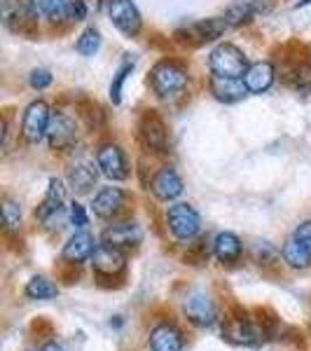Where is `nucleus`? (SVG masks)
I'll list each match as a JSON object with an SVG mask.
<instances>
[{"label":"nucleus","instance_id":"nucleus-1","mask_svg":"<svg viewBox=\"0 0 311 351\" xmlns=\"http://www.w3.org/2000/svg\"><path fill=\"white\" fill-rule=\"evenodd\" d=\"M188 82H190L188 68L180 64V61L162 59L150 71V87L162 101H171L180 96L188 89Z\"/></svg>","mask_w":311,"mask_h":351},{"label":"nucleus","instance_id":"nucleus-2","mask_svg":"<svg viewBox=\"0 0 311 351\" xmlns=\"http://www.w3.org/2000/svg\"><path fill=\"white\" fill-rule=\"evenodd\" d=\"M40 8L38 0H3V24L16 36H36Z\"/></svg>","mask_w":311,"mask_h":351},{"label":"nucleus","instance_id":"nucleus-3","mask_svg":"<svg viewBox=\"0 0 311 351\" xmlns=\"http://www.w3.org/2000/svg\"><path fill=\"white\" fill-rule=\"evenodd\" d=\"M208 68H211L213 75H223V77H244L246 71L251 68L246 54L241 52L236 45L223 43L208 56Z\"/></svg>","mask_w":311,"mask_h":351},{"label":"nucleus","instance_id":"nucleus-4","mask_svg":"<svg viewBox=\"0 0 311 351\" xmlns=\"http://www.w3.org/2000/svg\"><path fill=\"white\" fill-rule=\"evenodd\" d=\"M166 225H169V232L173 234V239L188 243V241L195 239L197 234H199L201 218H199V213H197V208L192 206V204L180 202V204L169 206Z\"/></svg>","mask_w":311,"mask_h":351},{"label":"nucleus","instance_id":"nucleus-5","mask_svg":"<svg viewBox=\"0 0 311 351\" xmlns=\"http://www.w3.org/2000/svg\"><path fill=\"white\" fill-rule=\"evenodd\" d=\"M64 202H66V188L59 178L49 180V188L45 192V199L38 206L36 216L38 220L45 225L47 230H61V223H64Z\"/></svg>","mask_w":311,"mask_h":351},{"label":"nucleus","instance_id":"nucleus-6","mask_svg":"<svg viewBox=\"0 0 311 351\" xmlns=\"http://www.w3.org/2000/svg\"><path fill=\"white\" fill-rule=\"evenodd\" d=\"M52 122V110L45 101H33L28 104V108L24 110V120H21V136H24L26 143L38 145L47 138V129Z\"/></svg>","mask_w":311,"mask_h":351},{"label":"nucleus","instance_id":"nucleus-7","mask_svg":"<svg viewBox=\"0 0 311 351\" xmlns=\"http://www.w3.org/2000/svg\"><path fill=\"white\" fill-rule=\"evenodd\" d=\"M108 14L117 31L124 33L127 38H136L143 28V19H140V12L134 0H110Z\"/></svg>","mask_w":311,"mask_h":351},{"label":"nucleus","instance_id":"nucleus-8","mask_svg":"<svg viewBox=\"0 0 311 351\" xmlns=\"http://www.w3.org/2000/svg\"><path fill=\"white\" fill-rule=\"evenodd\" d=\"M96 164H99L101 173L110 180H124L129 176V162L124 150L117 143H105L96 152Z\"/></svg>","mask_w":311,"mask_h":351},{"label":"nucleus","instance_id":"nucleus-9","mask_svg":"<svg viewBox=\"0 0 311 351\" xmlns=\"http://www.w3.org/2000/svg\"><path fill=\"white\" fill-rule=\"evenodd\" d=\"M138 132H140V138L143 143L152 148L155 152H166L169 150V129L166 124L155 110H148L143 117H140V124H138Z\"/></svg>","mask_w":311,"mask_h":351},{"label":"nucleus","instance_id":"nucleus-10","mask_svg":"<svg viewBox=\"0 0 311 351\" xmlns=\"http://www.w3.org/2000/svg\"><path fill=\"white\" fill-rule=\"evenodd\" d=\"M75 141H77L75 120L64 115V112H56V115H52V122H49V129H47L49 148L64 152V150H71Z\"/></svg>","mask_w":311,"mask_h":351},{"label":"nucleus","instance_id":"nucleus-11","mask_svg":"<svg viewBox=\"0 0 311 351\" xmlns=\"http://www.w3.org/2000/svg\"><path fill=\"white\" fill-rule=\"evenodd\" d=\"M183 311L185 316L192 321L195 326H211L216 321V307H213V300L201 291H192L183 300Z\"/></svg>","mask_w":311,"mask_h":351},{"label":"nucleus","instance_id":"nucleus-12","mask_svg":"<svg viewBox=\"0 0 311 351\" xmlns=\"http://www.w3.org/2000/svg\"><path fill=\"white\" fill-rule=\"evenodd\" d=\"M227 21L223 16H213V19H201V21H195V24L185 26L183 31L176 33V38L180 36H188L183 40H190V43H211V40H218L225 31H227Z\"/></svg>","mask_w":311,"mask_h":351},{"label":"nucleus","instance_id":"nucleus-13","mask_svg":"<svg viewBox=\"0 0 311 351\" xmlns=\"http://www.w3.org/2000/svg\"><path fill=\"white\" fill-rule=\"evenodd\" d=\"M152 195L157 197L160 202H173L183 195V178L178 176V171L173 167H162L160 171L155 173L150 185Z\"/></svg>","mask_w":311,"mask_h":351},{"label":"nucleus","instance_id":"nucleus-14","mask_svg":"<svg viewBox=\"0 0 311 351\" xmlns=\"http://www.w3.org/2000/svg\"><path fill=\"white\" fill-rule=\"evenodd\" d=\"M92 206L99 218H103V220L117 218L122 213V208L127 206V192L122 188H112V185L110 188H101L96 192Z\"/></svg>","mask_w":311,"mask_h":351},{"label":"nucleus","instance_id":"nucleus-15","mask_svg":"<svg viewBox=\"0 0 311 351\" xmlns=\"http://www.w3.org/2000/svg\"><path fill=\"white\" fill-rule=\"evenodd\" d=\"M96 248L99 246H96L94 237L84 230H77L75 234L64 243L61 256H64L66 263H71V265H82V263H87V260H92Z\"/></svg>","mask_w":311,"mask_h":351},{"label":"nucleus","instance_id":"nucleus-16","mask_svg":"<svg viewBox=\"0 0 311 351\" xmlns=\"http://www.w3.org/2000/svg\"><path fill=\"white\" fill-rule=\"evenodd\" d=\"M124 265H127L124 253L108 243H101L92 256V269L101 276H117L124 269Z\"/></svg>","mask_w":311,"mask_h":351},{"label":"nucleus","instance_id":"nucleus-17","mask_svg":"<svg viewBox=\"0 0 311 351\" xmlns=\"http://www.w3.org/2000/svg\"><path fill=\"white\" fill-rule=\"evenodd\" d=\"M211 94L216 96L223 104H236L248 94V87L244 82V77H223V75H211Z\"/></svg>","mask_w":311,"mask_h":351},{"label":"nucleus","instance_id":"nucleus-18","mask_svg":"<svg viewBox=\"0 0 311 351\" xmlns=\"http://www.w3.org/2000/svg\"><path fill=\"white\" fill-rule=\"evenodd\" d=\"M143 241V230L138 228L136 223H117L110 225L108 230L103 232V243L115 248H134Z\"/></svg>","mask_w":311,"mask_h":351},{"label":"nucleus","instance_id":"nucleus-19","mask_svg":"<svg viewBox=\"0 0 311 351\" xmlns=\"http://www.w3.org/2000/svg\"><path fill=\"white\" fill-rule=\"evenodd\" d=\"M276 80V71L269 61H256L246 71L244 82L248 87V94H264L271 89V84Z\"/></svg>","mask_w":311,"mask_h":351},{"label":"nucleus","instance_id":"nucleus-20","mask_svg":"<svg viewBox=\"0 0 311 351\" xmlns=\"http://www.w3.org/2000/svg\"><path fill=\"white\" fill-rule=\"evenodd\" d=\"M183 332L173 324H160L150 330L152 351H183Z\"/></svg>","mask_w":311,"mask_h":351},{"label":"nucleus","instance_id":"nucleus-21","mask_svg":"<svg viewBox=\"0 0 311 351\" xmlns=\"http://www.w3.org/2000/svg\"><path fill=\"white\" fill-rule=\"evenodd\" d=\"M96 167H99V164H96ZM96 167L89 160H77L68 169V183H71V188L75 192H80V195L92 190L96 183V176H99Z\"/></svg>","mask_w":311,"mask_h":351},{"label":"nucleus","instance_id":"nucleus-22","mask_svg":"<svg viewBox=\"0 0 311 351\" xmlns=\"http://www.w3.org/2000/svg\"><path fill=\"white\" fill-rule=\"evenodd\" d=\"M241 239L234 234V232H220V234L213 239V256H216L220 263H236L241 258Z\"/></svg>","mask_w":311,"mask_h":351},{"label":"nucleus","instance_id":"nucleus-23","mask_svg":"<svg viewBox=\"0 0 311 351\" xmlns=\"http://www.w3.org/2000/svg\"><path fill=\"white\" fill-rule=\"evenodd\" d=\"M281 80L299 94L311 92V64H293L281 71Z\"/></svg>","mask_w":311,"mask_h":351},{"label":"nucleus","instance_id":"nucleus-24","mask_svg":"<svg viewBox=\"0 0 311 351\" xmlns=\"http://www.w3.org/2000/svg\"><path fill=\"white\" fill-rule=\"evenodd\" d=\"M225 337L234 344H241V347H256V344H260V339H262L256 328H253L251 324H244V321H234V324H229L227 328H225Z\"/></svg>","mask_w":311,"mask_h":351},{"label":"nucleus","instance_id":"nucleus-25","mask_svg":"<svg viewBox=\"0 0 311 351\" xmlns=\"http://www.w3.org/2000/svg\"><path fill=\"white\" fill-rule=\"evenodd\" d=\"M256 16V10H253L251 0H234L232 5H227V10H225L223 19L227 21L229 28H236V26H244L248 21Z\"/></svg>","mask_w":311,"mask_h":351},{"label":"nucleus","instance_id":"nucleus-26","mask_svg":"<svg viewBox=\"0 0 311 351\" xmlns=\"http://www.w3.org/2000/svg\"><path fill=\"white\" fill-rule=\"evenodd\" d=\"M284 260L290 267H295V269H304V267H309L311 265V251L304 243H299L295 237H290V239L286 241V246H284Z\"/></svg>","mask_w":311,"mask_h":351},{"label":"nucleus","instance_id":"nucleus-27","mask_svg":"<svg viewBox=\"0 0 311 351\" xmlns=\"http://www.w3.org/2000/svg\"><path fill=\"white\" fill-rule=\"evenodd\" d=\"M26 298L28 300H52L59 295V288H56L47 276H33L26 284Z\"/></svg>","mask_w":311,"mask_h":351},{"label":"nucleus","instance_id":"nucleus-28","mask_svg":"<svg viewBox=\"0 0 311 351\" xmlns=\"http://www.w3.org/2000/svg\"><path fill=\"white\" fill-rule=\"evenodd\" d=\"M132 71H134V59H124L122 66L117 68V73L112 75V82H110V101L115 106L122 104V87H124V82H127V77L132 75Z\"/></svg>","mask_w":311,"mask_h":351},{"label":"nucleus","instance_id":"nucleus-29","mask_svg":"<svg viewBox=\"0 0 311 351\" xmlns=\"http://www.w3.org/2000/svg\"><path fill=\"white\" fill-rule=\"evenodd\" d=\"M99 49H101V33L96 31L94 26L84 28V31L80 33V38H77V43H75V52L82 54V56H94Z\"/></svg>","mask_w":311,"mask_h":351},{"label":"nucleus","instance_id":"nucleus-30","mask_svg":"<svg viewBox=\"0 0 311 351\" xmlns=\"http://www.w3.org/2000/svg\"><path fill=\"white\" fill-rule=\"evenodd\" d=\"M68 5H71V0H38V8L49 21L68 19Z\"/></svg>","mask_w":311,"mask_h":351},{"label":"nucleus","instance_id":"nucleus-31","mask_svg":"<svg viewBox=\"0 0 311 351\" xmlns=\"http://www.w3.org/2000/svg\"><path fill=\"white\" fill-rule=\"evenodd\" d=\"M3 225L5 232H16L21 228V206L10 197L3 199Z\"/></svg>","mask_w":311,"mask_h":351},{"label":"nucleus","instance_id":"nucleus-32","mask_svg":"<svg viewBox=\"0 0 311 351\" xmlns=\"http://www.w3.org/2000/svg\"><path fill=\"white\" fill-rule=\"evenodd\" d=\"M68 220H71V225L75 230H84V228H87V225H89V216H87V211H84L82 204H77V202L71 204V208H68Z\"/></svg>","mask_w":311,"mask_h":351},{"label":"nucleus","instance_id":"nucleus-33","mask_svg":"<svg viewBox=\"0 0 311 351\" xmlns=\"http://www.w3.org/2000/svg\"><path fill=\"white\" fill-rule=\"evenodd\" d=\"M52 82H54L52 73L45 71V68H36V71H31V75H28V84H31L33 89H38V92H42V89H47Z\"/></svg>","mask_w":311,"mask_h":351},{"label":"nucleus","instance_id":"nucleus-34","mask_svg":"<svg viewBox=\"0 0 311 351\" xmlns=\"http://www.w3.org/2000/svg\"><path fill=\"white\" fill-rule=\"evenodd\" d=\"M82 19H87V3L84 0H71V5H68V21Z\"/></svg>","mask_w":311,"mask_h":351},{"label":"nucleus","instance_id":"nucleus-35","mask_svg":"<svg viewBox=\"0 0 311 351\" xmlns=\"http://www.w3.org/2000/svg\"><path fill=\"white\" fill-rule=\"evenodd\" d=\"M293 237H295L299 243H304V246H307L309 251H311V220H309V223L299 225V228L293 232Z\"/></svg>","mask_w":311,"mask_h":351},{"label":"nucleus","instance_id":"nucleus-36","mask_svg":"<svg viewBox=\"0 0 311 351\" xmlns=\"http://www.w3.org/2000/svg\"><path fill=\"white\" fill-rule=\"evenodd\" d=\"M256 14H269L274 10V0H251Z\"/></svg>","mask_w":311,"mask_h":351},{"label":"nucleus","instance_id":"nucleus-37","mask_svg":"<svg viewBox=\"0 0 311 351\" xmlns=\"http://www.w3.org/2000/svg\"><path fill=\"white\" fill-rule=\"evenodd\" d=\"M40 351H64V349H61V344H56V342H47Z\"/></svg>","mask_w":311,"mask_h":351},{"label":"nucleus","instance_id":"nucleus-38","mask_svg":"<svg viewBox=\"0 0 311 351\" xmlns=\"http://www.w3.org/2000/svg\"><path fill=\"white\" fill-rule=\"evenodd\" d=\"M311 3V0H302V5H309Z\"/></svg>","mask_w":311,"mask_h":351},{"label":"nucleus","instance_id":"nucleus-39","mask_svg":"<svg viewBox=\"0 0 311 351\" xmlns=\"http://www.w3.org/2000/svg\"><path fill=\"white\" fill-rule=\"evenodd\" d=\"M309 64H311V49H309Z\"/></svg>","mask_w":311,"mask_h":351}]
</instances>
